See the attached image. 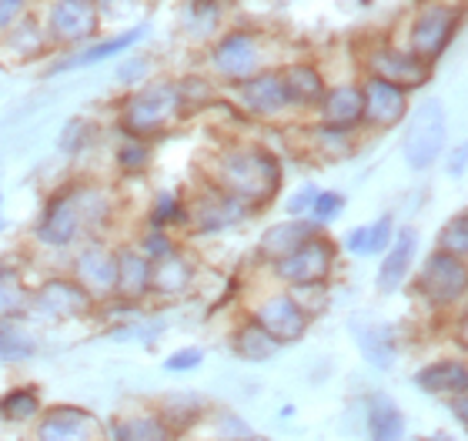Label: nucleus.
I'll use <instances>...</instances> for the list:
<instances>
[{
	"mask_svg": "<svg viewBox=\"0 0 468 441\" xmlns=\"http://www.w3.org/2000/svg\"><path fill=\"white\" fill-rule=\"evenodd\" d=\"M147 161H151V144L141 138H127L124 144L117 147V164H121V171H127V174H141L147 167Z\"/></svg>",
	"mask_w": 468,
	"mask_h": 441,
	"instance_id": "f704fd0d",
	"label": "nucleus"
},
{
	"mask_svg": "<svg viewBox=\"0 0 468 441\" xmlns=\"http://www.w3.org/2000/svg\"><path fill=\"white\" fill-rule=\"evenodd\" d=\"M218 191L234 197L244 211H261L282 191V164L261 144H234L218 161Z\"/></svg>",
	"mask_w": 468,
	"mask_h": 441,
	"instance_id": "f257e3e1",
	"label": "nucleus"
},
{
	"mask_svg": "<svg viewBox=\"0 0 468 441\" xmlns=\"http://www.w3.org/2000/svg\"><path fill=\"white\" fill-rule=\"evenodd\" d=\"M37 441H104V425L80 404H54L37 415Z\"/></svg>",
	"mask_w": 468,
	"mask_h": 441,
	"instance_id": "0eeeda50",
	"label": "nucleus"
},
{
	"mask_svg": "<svg viewBox=\"0 0 468 441\" xmlns=\"http://www.w3.org/2000/svg\"><path fill=\"white\" fill-rule=\"evenodd\" d=\"M238 98H241L244 110H251L258 118H278L292 108L278 70H261V74L238 80Z\"/></svg>",
	"mask_w": 468,
	"mask_h": 441,
	"instance_id": "ddd939ff",
	"label": "nucleus"
},
{
	"mask_svg": "<svg viewBox=\"0 0 468 441\" xmlns=\"http://www.w3.org/2000/svg\"><path fill=\"white\" fill-rule=\"evenodd\" d=\"M445 144H449V114H445V104L439 98H425L415 108L409 131H405V144H401L405 164L411 171H429L441 157Z\"/></svg>",
	"mask_w": 468,
	"mask_h": 441,
	"instance_id": "7ed1b4c3",
	"label": "nucleus"
},
{
	"mask_svg": "<svg viewBox=\"0 0 468 441\" xmlns=\"http://www.w3.org/2000/svg\"><path fill=\"white\" fill-rule=\"evenodd\" d=\"M40 412H44V404H40V394L34 388H10L0 398V418L4 422H14V425L34 422Z\"/></svg>",
	"mask_w": 468,
	"mask_h": 441,
	"instance_id": "7c9ffc66",
	"label": "nucleus"
},
{
	"mask_svg": "<svg viewBox=\"0 0 468 441\" xmlns=\"http://www.w3.org/2000/svg\"><path fill=\"white\" fill-rule=\"evenodd\" d=\"M201 362H205V352H201V348H181V352L167 354L165 368L167 372H195V368H201Z\"/></svg>",
	"mask_w": 468,
	"mask_h": 441,
	"instance_id": "58836bf2",
	"label": "nucleus"
},
{
	"mask_svg": "<svg viewBox=\"0 0 468 441\" xmlns=\"http://www.w3.org/2000/svg\"><path fill=\"white\" fill-rule=\"evenodd\" d=\"M24 308V288L14 275L0 271V318H14Z\"/></svg>",
	"mask_w": 468,
	"mask_h": 441,
	"instance_id": "e433bc0d",
	"label": "nucleus"
},
{
	"mask_svg": "<svg viewBox=\"0 0 468 441\" xmlns=\"http://www.w3.org/2000/svg\"><path fill=\"white\" fill-rule=\"evenodd\" d=\"M0 271H4V265H0Z\"/></svg>",
	"mask_w": 468,
	"mask_h": 441,
	"instance_id": "49530a36",
	"label": "nucleus"
},
{
	"mask_svg": "<svg viewBox=\"0 0 468 441\" xmlns=\"http://www.w3.org/2000/svg\"><path fill=\"white\" fill-rule=\"evenodd\" d=\"M445 167H449V174H465V147H455V154Z\"/></svg>",
	"mask_w": 468,
	"mask_h": 441,
	"instance_id": "37998d69",
	"label": "nucleus"
},
{
	"mask_svg": "<svg viewBox=\"0 0 468 441\" xmlns=\"http://www.w3.org/2000/svg\"><path fill=\"white\" fill-rule=\"evenodd\" d=\"M0 211H4V191H0ZM0 227H4V221H0Z\"/></svg>",
	"mask_w": 468,
	"mask_h": 441,
	"instance_id": "a18cd8bd",
	"label": "nucleus"
},
{
	"mask_svg": "<svg viewBox=\"0 0 468 441\" xmlns=\"http://www.w3.org/2000/svg\"><path fill=\"white\" fill-rule=\"evenodd\" d=\"M314 194H318V187L314 184H304L298 187L292 197H288V205H284V211H288V217H304L308 211H312V201Z\"/></svg>",
	"mask_w": 468,
	"mask_h": 441,
	"instance_id": "ea45409f",
	"label": "nucleus"
},
{
	"mask_svg": "<svg viewBox=\"0 0 468 441\" xmlns=\"http://www.w3.org/2000/svg\"><path fill=\"white\" fill-rule=\"evenodd\" d=\"M314 235H322L318 221H312V217H288V221H278V225H271L264 231L261 241H258V255L274 265V261L288 257L292 251H298Z\"/></svg>",
	"mask_w": 468,
	"mask_h": 441,
	"instance_id": "a211bd4d",
	"label": "nucleus"
},
{
	"mask_svg": "<svg viewBox=\"0 0 468 441\" xmlns=\"http://www.w3.org/2000/svg\"><path fill=\"white\" fill-rule=\"evenodd\" d=\"M351 334L361 348V358L378 368V372H388L395 358H399V341H395V328L385 321H371V318H351Z\"/></svg>",
	"mask_w": 468,
	"mask_h": 441,
	"instance_id": "dca6fc26",
	"label": "nucleus"
},
{
	"mask_svg": "<svg viewBox=\"0 0 468 441\" xmlns=\"http://www.w3.org/2000/svg\"><path fill=\"white\" fill-rule=\"evenodd\" d=\"M74 281L90 298H104L117 291V255L104 245H88L74 261Z\"/></svg>",
	"mask_w": 468,
	"mask_h": 441,
	"instance_id": "4468645a",
	"label": "nucleus"
},
{
	"mask_svg": "<svg viewBox=\"0 0 468 441\" xmlns=\"http://www.w3.org/2000/svg\"><path fill=\"white\" fill-rule=\"evenodd\" d=\"M37 341L27 328H20V321L14 318H0V364H17L34 358Z\"/></svg>",
	"mask_w": 468,
	"mask_h": 441,
	"instance_id": "c756f323",
	"label": "nucleus"
},
{
	"mask_svg": "<svg viewBox=\"0 0 468 441\" xmlns=\"http://www.w3.org/2000/svg\"><path fill=\"white\" fill-rule=\"evenodd\" d=\"M415 388L425 394H459L468 392V368L462 358H441L415 372Z\"/></svg>",
	"mask_w": 468,
	"mask_h": 441,
	"instance_id": "b1692460",
	"label": "nucleus"
},
{
	"mask_svg": "<svg viewBox=\"0 0 468 441\" xmlns=\"http://www.w3.org/2000/svg\"><path fill=\"white\" fill-rule=\"evenodd\" d=\"M231 352L238 354V358H244V362H271L274 354L282 352V344L274 341L271 334L251 318V321H244L241 328L234 331Z\"/></svg>",
	"mask_w": 468,
	"mask_h": 441,
	"instance_id": "c85d7f7f",
	"label": "nucleus"
},
{
	"mask_svg": "<svg viewBox=\"0 0 468 441\" xmlns=\"http://www.w3.org/2000/svg\"><path fill=\"white\" fill-rule=\"evenodd\" d=\"M195 275H197L195 261L175 247L171 255L151 261V288H147V294H157V298H181V294H187V288L195 285Z\"/></svg>",
	"mask_w": 468,
	"mask_h": 441,
	"instance_id": "412c9836",
	"label": "nucleus"
},
{
	"mask_svg": "<svg viewBox=\"0 0 468 441\" xmlns=\"http://www.w3.org/2000/svg\"><path fill=\"white\" fill-rule=\"evenodd\" d=\"M24 7H27V0H0V30H7L24 14Z\"/></svg>",
	"mask_w": 468,
	"mask_h": 441,
	"instance_id": "a19ab883",
	"label": "nucleus"
},
{
	"mask_svg": "<svg viewBox=\"0 0 468 441\" xmlns=\"http://www.w3.org/2000/svg\"><path fill=\"white\" fill-rule=\"evenodd\" d=\"M468 275H465V261L462 257H452L445 251H431L421 265L419 278H415V291L431 304V308H452L465 298Z\"/></svg>",
	"mask_w": 468,
	"mask_h": 441,
	"instance_id": "20e7f679",
	"label": "nucleus"
},
{
	"mask_svg": "<svg viewBox=\"0 0 468 441\" xmlns=\"http://www.w3.org/2000/svg\"><path fill=\"white\" fill-rule=\"evenodd\" d=\"M248 211L244 205H238L234 197H228L225 191H207L195 201V205L187 207V221H195L197 231H207V235H215V231H225V227L238 225L244 221Z\"/></svg>",
	"mask_w": 468,
	"mask_h": 441,
	"instance_id": "aec40b11",
	"label": "nucleus"
},
{
	"mask_svg": "<svg viewBox=\"0 0 468 441\" xmlns=\"http://www.w3.org/2000/svg\"><path fill=\"white\" fill-rule=\"evenodd\" d=\"M84 231V215L78 207L74 194H58L50 197L44 215L37 221V241L48 247H68L74 245V237Z\"/></svg>",
	"mask_w": 468,
	"mask_h": 441,
	"instance_id": "f8f14e48",
	"label": "nucleus"
},
{
	"mask_svg": "<svg viewBox=\"0 0 468 441\" xmlns=\"http://www.w3.org/2000/svg\"><path fill=\"white\" fill-rule=\"evenodd\" d=\"M151 288V261L141 251H121L117 255V294H124L127 301L147 298Z\"/></svg>",
	"mask_w": 468,
	"mask_h": 441,
	"instance_id": "cd10ccee",
	"label": "nucleus"
},
{
	"mask_svg": "<svg viewBox=\"0 0 468 441\" xmlns=\"http://www.w3.org/2000/svg\"><path fill=\"white\" fill-rule=\"evenodd\" d=\"M211 68L228 80H244L258 70V44L248 30H231L211 50Z\"/></svg>",
	"mask_w": 468,
	"mask_h": 441,
	"instance_id": "2eb2a0df",
	"label": "nucleus"
},
{
	"mask_svg": "<svg viewBox=\"0 0 468 441\" xmlns=\"http://www.w3.org/2000/svg\"><path fill=\"white\" fill-rule=\"evenodd\" d=\"M175 251V241L167 237V231H157V227H151L144 235V241H141V255L147 257V261H157V257H165Z\"/></svg>",
	"mask_w": 468,
	"mask_h": 441,
	"instance_id": "4c0bfd02",
	"label": "nucleus"
},
{
	"mask_svg": "<svg viewBox=\"0 0 468 441\" xmlns=\"http://www.w3.org/2000/svg\"><path fill=\"white\" fill-rule=\"evenodd\" d=\"M345 211V194L342 191H318L312 201V211H308V217L312 221H318V225H328V221H335V217Z\"/></svg>",
	"mask_w": 468,
	"mask_h": 441,
	"instance_id": "c9c22d12",
	"label": "nucleus"
},
{
	"mask_svg": "<svg viewBox=\"0 0 468 441\" xmlns=\"http://www.w3.org/2000/svg\"><path fill=\"white\" fill-rule=\"evenodd\" d=\"M111 441H175L177 432L161 412H131L111 425Z\"/></svg>",
	"mask_w": 468,
	"mask_h": 441,
	"instance_id": "393cba45",
	"label": "nucleus"
},
{
	"mask_svg": "<svg viewBox=\"0 0 468 441\" xmlns=\"http://www.w3.org/2000/svg\"><path fill=\"white\" fill-rule=\"evenodd\" d=\"M368 78H378L401 90H419L421 84H429L431 64L421 60L419 54H411V50L378 47L368 54Z\"/></svg>",
	"mask_w": 468,
	"mask_h": 441,
	"instance_id": "1a4fd4ad",
	"label": "nucleus"
},
{
	"mask_svg": "<svg viewBox=\"0 0 468 441\" xmlns=\"http://www.w3.org/2000/svg\"><path fill=\"white\" fill-rule=\"evenodd\" d=\"M147 221L157 231H167V227L175 225H187V205L175 191H161V194H154V205H151V217Z\"/></svg>",
	"mask_w": 468,
	"mask_h": 441,
	"instance_id": "2f4dec72",
	"label": "nucleus"
},
{
	"mask_svg": "<svg viewBox=\"0 0 468 441\" xmlns=\"http://www.w3.org/2000/svg\"><path fill=\"white\" fill-rule=\"evenodd\" d=\"M421 441H455L449 432H435V435H429V438H421Z\"/></svg>",
	"mask_w": 468,
	"mask_h": 441,
	"instance_id": "c03bdc74",
	"label": "nucleus"
},
{
	"mask_svg": "<svg viewBox=\"0 0 468 441\" xmlns=\"http://www.w3.org/2000/svg\"><path fill=\"white\" fill-rule=\"evenodd\" d=\"M335 257H338V247L324 235H314V237H308L298 251H292V255L282 257V261H274V275L292 288L324 285L335 271Z\"/></svg>",
	"mask_w": 468,
	"mask_h": 441,
	"instance_id": "39448f33",
	"label": "nucleus"
},
{
	"mask_svg": "<svg viewBox=\"0 0 468 441\" xmlns=\"http://www.w3.org/2000/svg\"><path fill=\"white\" fill-rule=\"evenodd\" d=\"M415 255H419V231L415 227H401L391 235V245L385 247V261L378 268V291L381 294H395L405 278H409L411 265H415Z\"/></svg>",
	"mask_w": 468,
	"mask_h": 441,
	"instance_id": "f3484780",
	"label": "nucleus"
},
{
	"mask_svg": "<svg viewBox=\"0 0 468 441\" xmlns=\"http://www.w3.org/2000/svg\"><path fill=\"white\" fill-rule=\"evenodd\" d=\"M455 30H459V10L452 4H431L411 24V54L435 64L449 50Z\"/></svg>",
	"mask_w": 468,
	"mask_h": 441,
	"instance_id": "423d86ee",
	"label": "nucleus"
},
{
	"mask_svg": "<svg viewBox=\"0 0 468 441\" xmlns=\"http://www.w3.org/2000/svg\"><path fill=\"white\" fill-rule=\"evenodd\" d=\"M48 34L58 44H84L101 34V7L94 0H54Z\"/></svg>",
	"mask_w": 468,
	"mask_h": 441,
	"instance_id": "6e6552de",
	"label": "nucleus"
},
{
	"mask_svg": "<svg viewBox=\"0 0 468 441\" xmlns=\"http://www.w3.org/2000/svg\"><path fill=\"white\" fill-rule=\"evenodd\" d=\"M465 392H459V394H449V408L455 412V418H459V425L465 428V422H468V412H465Z\"/></svg>",
	"mask_w": 468,
	"mask_h": 441,
	"instance_id": "79ce46f5",
	"label": "nucleus"
},
{
	"mask_svg": "<svg viewBox=\"0 0 468 441\" xmlns=\"http://www.w3.org/2000/svg\"><path fill=\"white\" fill-rule=\"evenodd\" d=\"M409 114V90L385 84L378 78H368L361 84V121H368L371 128L388 131Z\"/></svg>",
	"mask_w": 468,
	"mask_h": 441,
	"instance_id": "9b49d317",
	"label": "nucleus"
},
{
	"mask_svg": "<svg viewBox=\"0 0 468 441\" xmlns=\"http://www.w3.org/2000/svg\"><path fill=\"white\" fill-rule=\"evenodd\" d=\"M278 74H282L284 94H288V104H292V108H312V104L322 100L324 80L312 64H288V68L278 70Z\"/></svg>",
	"mask_w": 468,
	"mask_h": 441,
	"instance_id": "a878e982",
	"label": "nucleus"
},
{
	"mask_svg": "<svg viewBox=\"0 0 468 441\" xmlns=\"http://www.w3.org/2000/svg\"><path fill=\"white\" fill-rule=\"evenodd\" d=\"M34 301L50 318H84L90 311L94 298L78 281H70V278H50L48 285H40Z\"/></svg>",
	"mask_w": 468,
	"mask_h": 441,
	"instance_id": "6ab92c4d",
	"label": "nucleus"
},
{
	"mask_svg": "<svg viewBox=\"0 0 468 441\" xmlns=\"http://www.w3.org/2000/svg\"><path fill=\"white\" fill-rule=\"evenodd\" d=\"M365 428L368 441H405V415L385 392L368 394L365 402Z\"/></svg>",
	"mask_w": 468,
	"mask_h": 441,
	"instance_id": "4be33fe9",
	"label": "nucleus"
},
{
	"mask_svg": "<svg viewBox=\"0 0 468 441\" xmlns=\"http://www.w3.org/2000/svg\"><path fill=\"white\" fill-rule=\"evenodd\" d=\"M322 121L324 128L351 131L355 124H361V88L358 84H338V88H324L322 100Z\"/></svg>",
	"mask_w": 468,
	"mask_h": 441,
	"instance_id": "5701e85b",
	"label": "nucleus"
},
{
	"mask_svg": "<svg viewBox=\"0 0 468 441\" xmlns=\"http://www.w3.org/2000/svg\"><path fill=\"white\" fill-rule=\"evenodd\" d=\"M391 235H395L391 215H381L378 221L361 225V255H385V247L391 245Z\"/></svg>",
	"mask_w": 468,
	"mask_h": 441,
	"instance_id": "72a5a7b5",
	"label": "nucleus"
},
{
	"mask_svg": "<svg viewBox=\"0 0 468 441\" xmlns=\"http://www.w3.org/2000/svg\"><path fill=\"white\" fill-rule=\"evenodd\" d=\"M185 108V90L181 84H171V80H157V84H147V88L127 94L124 104H121V128L131 134V138H154L171 124V121L181 114Z\"/></svg>",
	"mask_w": 468,
	"mask_h": 441,
	"instance_id": "f03ea898",
	"label": "nucleus"
},
{
	"mask_svg": "<svg viewBox=\"0 0 468 441\" xmlns=\"http://www.w3.org/2000/svg\"><path fill=\"white\" fill-rule=\"evenodd\" d=\"M144 30H147V27H134V30H127V34H117V37L98 40V44H90V47H84L80 54H74L70 60H60V64H54V70L94 68V64H101V60L117 58V54H124V50L134 47L137 40H144Z\"/></svg>",
	"mask_w": 468,
	"mask_h": 441,
	"instance_id": "bb28decb",
	"label": "nucleus"
},
{
	"mask_svg": "<svg viewBox=\"0 0 468 441\" xmlns=\"http://www.w3.org/2000/svg\"><path fill=\"white\" fill-rule=\"evenodd\" d=\"M254 321L261 324L278 344H292V341H302L304 334H308L312 318L304 314V308L294 301L292 294H271L268 301L258 304Z\"/></svg>",
	"mask_w": 468,
	"mask_h": 441,
	"instance_id": "9d476101",
	"label": "nucleus"
},
{
	"mask_svg": "<svg viewBox=\"0 0 468 441\" xmlns=\"http://www.w3.org/2000/svg\"><path fill=\"white\" fill-rule=\"evenodd\" d=\"M439 251L465 261V255H468V215L465 211L452 215L449 225L439 231Z\"/></svg>",
	"mask_w": 468,
	"mask_h": 441,
	"instance_id": "473e14b6",
	"label": "nucleus"
}]
</instances>
